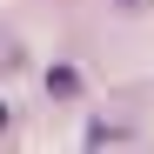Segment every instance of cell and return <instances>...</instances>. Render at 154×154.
I'll list each match as a JSON object with an SVG mask.
<instances>
[{
	"label": "cell",
	"instance_id": "cell-1",
	"mask_svg": "<svg viewBox=\"0 0 154 154\" xmlns=\"http://www.w3.org/2000/svg\"><path fill=\"white\" fill-rule=\"evenodd\" d=\"M47 94H54V100H74V94H81V74H74V67H47Z\"/></svg>",
	"mask_w": 154,
	"mask_h": 154
},
{
	"label": "cell",
	"instance_id": "cell-2",
	"mask_svg": "<svg viewBox=\"0 0 154 154\" xmlns=\"http://www.w3.org/2000/svg\"><path fill=\"white\" fill-rule=\"evenodd\" d=\"M107 141H121V127H107V121H94L87 134H81V147H107Z\"/></svg>",
	"mask_w": 154,
	"mask_h": 154
}]
</instances>
